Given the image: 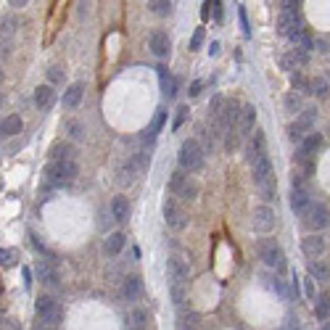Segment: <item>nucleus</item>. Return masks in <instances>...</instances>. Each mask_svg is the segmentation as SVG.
I'll return each mask as SVG.
<instances>
[{
  "instance_id": "obj_1",
  "label": "nucleus",
  "mask_w": 330,
  "mask_h": 330,
  "mask_svg": "<svg viewBox=\"0 0 330 330\" xmlns=\"http://www.w3.org/2000/svg\"><path fill=\"white\" fill-rule=\"evenodd\" d=\"M77 161L74 159H64V161H51L45 167V182L51 187H66L72 185L77 177Z\"/></svg>"
},
{
  "instance_id": "obj_2",
  "label": "nucleus",
  "mask_w": 330,
  "mask_h": 330,
  "mask_svg": "<svg viewBox=\"0 0 330 330\" xmlns=\"http://www.w3.org/2000/svg\"><path fill=\"white\" fill-rule=\"evenodd\" d=\"M177 161H180V167L185 169V172H198L204 167V148H201V143L198 140H185V143L180 146V156H177Z\"/></svg>"
},
{
  "instance_id": "obj_3",
  "label": "nucleus",
  "mask_w": 330,
  "mask_h": 330,
  "mask_svg": "<svg viewBox=\"0 0 330 330\" xmlns=\"http://www.w3.org/2000/svg\"><path fill=\"white\" fill-rule=\"evenodd\" d=\"M299 3H293V0H288V3H282V11L277 16V32L282 34V37H291L293 32L299 29Z\"/></svg>"
},
{
  "instance_id": "obj_4",
  "label": "nucleus",
  "mask_w": 330,
  "mask_h": 330,
  "mask_svg": "<svg viewBox=\"0 0 330 330\" xmlns=\"http://www.w3.org/2000/svg\"><path fill=\"white\" fill-rule=\"evenodd\" d=\"M169 191H172L174 196H180L182 201H196L198 185H196L191 177H185L182 172H172V177H169Z\"/></svg>"
},
{
  "instance_id": "obj_5",
  "label": "nucleus",
  "mask_w": 330,
  "mask_h": 330,
  "mask_svg": "<svg viewBox=\"0 0 330 330\" xmlns=\"http://www.w3.org/2000/svg\"><path fill=\"white\" fill-rule=\"evenodd\" d=\"M304 222H306V227L314 230V232L325 230V227L330 225V211H327V206H325V204L312 201V204H309V209L304 211Z\"/></svg>"
},
{
  "instance_id": "obj_6",
  "label": "nucleus",
  "mask_w": 330,
  "mask_h": 330,
  "mask_svg": "<svg viewBox=\"0 0 330 330\" xmlns=\"http://www.w3.org/2000/svg\"><path fill=\"white\" fill-rule=\"evenodd\" d=\"M34 309H37V314L42 317V322L48 327H56L58 322H61V317H64L61 306H58L51 296H40L37 301H34Z\"/></svg>"
},
{
  "instance_id": "obj_7",
  "label": "nucleus",
  "mask_w": 330,
  "mask_h": 330,
  "mask_svg": "<svg viewBox=\"0 0 330 330\" xmlns=\"http://www.w3.org/2000/svg\"><path fill=\"white\" fill-rule=\"evenodd\" d=\"M259 254H262V262L269 269H275V272H282V269H286V254H282V249L275 241H264Z\"/></svg>"
},
{
  "instance_id": "obj_8",
  "label": "nucleus",
  "mask_w": 330,
  "mask_h": 330,
  "mask_svg": "<svg viewBox=\"0 0 330 330\" xmlns=\"http://www.w3.org/2000/svg\"><path fill=\"white\" fill-rule=\"evenodd\" d=\"M275 209L272 206H267V204H262V206H256L254 209V214H251V225H254V230H259V232H269L275 227Z\"/></svg>"
},
{
  "instance_id": "obj_9",
  "label": "nucleus",
  "mask_w": 330,
  "mask_h": 330,
  "mask_svg": "<svg viewBox=\"0 0 330 330\" xmlns=\"http://www.w3.org/2000/svg\"><path fill=\"white\" fill-rule=\"evenodd\" d=\"M167 269H169V280H172V286H185L187 277H191V267H187V262H185L182 256H169Z\"/></svg>"
},
{
  "instance_id": "obj_10",
  "label": "nucleus",
  "mask_w": 330,
  "mask_h": 330,
  "mask_svg": "<svg viewBox=\"0 0 330 330\" xmlns=\"http://www.w3.org/2000/svg\"><path fill=\"white\" fill-rule=\"evenodd\" d=\"M254 182H256V187L259 185H264V182H269V180H275V174H272V161H269V156L264 153V156H259L254 164Z\"/></svg>"
},
{
  "instance_id": "obj_11",
  "label": "nucleus",
  "mask_w": 330,
  "mask_h": 330,
  "mask_svg": "<svg viewBox=\"0 0 330 330\" xmlns=\"http://www.w3.org/2000/svg\"><path fill=\"white\" fill-rule=\"evenodd\" d=\"M254 122H256V106L254 103H243L241 106V111H238V132L246 135V132H251L254 129Z\"/></svg>"
},
{
  "instance_id": "obj_12",
  "label": "nucleus",
  "mask_w": 330,
  "mask_h": 330,
  "mask_svg": "<svg viewBox=\"0 0 330 330\" xmlns=\"http://www.w3.org/2000/svg\"><path fill=\"white\" fill-rule=\"evenodd\" d=\"M148 48H151V53L156 56V58L169 56V51H172L169 34H167V32H153V34H151V42H148Z\"/></svg>"
},
{
  "instance_id": "obj_13",
  "label": "nucleus",
  "mask_w": 330,
  "mask_h": 330,
  "mask_svg": "<svg viewBox=\"0 0 330 330\" xmlns=\"http://www.w3.org/2000/svg\"><path fill=\"white\" fill-rule=\"evenodd\" d=\"M16 29H19V21L14 16H6L0 21V45H3V51H11V42L16 37Z\"/></svg>"
},
{
  "instance_id": "obj_14",
  "label": "nucleus",
  "mask_w": 330,
  "mask_h": 330,
  "mask_svg": "<svg viewBox=\"0 0 330 330\" xmlns=\"http://www.w3.org/2000/svg\"><path fill=\"white\" fill-rule=\"evenodd\" d=\"M56 103V90L51 85H40L34 90V106H37L40 111H51Z\"/></svg>"
},
{
  "instance_id": "obj_15",
  "label": "nucleus",
  "mask_w": 330,
  "mask_h": 330,
  "mask_svg": "<svg viewBox=\"0 0 330 330\" xmlns=\"http://www.w3.org/2000/svg\"><path fill=\"white\" fill-rule=\"evenodd\" d=\"M164 219H167V225L174 227V230H182L185 222H187L185 214L180 211V206L174 204V201H167V204H164Z\"/></svg>"
},
{
  "instance_id": "obj_16",
  "label": "nucleus",
  "mask_w": 330,
  "mask_h": 330,
  "mask_svg": "<svg viewBox=\"0 0 330 330\" xmlns=\"http://www.w3.org/2000/svg\"><path fill=\"white\" fill-rule=\"evenodd\" d=\"M301 251L309 256V259H317V256L325 251V241L320 238V235H306V238L301 241Z\"/></svg>"
},
{
  "instance_id": "obj_17",
  "label": "nucleus",
  "mask_w": 330,
  "mask_h": 330,
  "mask_svg": "<svg viewBox=\"0 0 330 330\" xmlns=\"http://www.w3.org/2000/svg\"><path fill=\"white\" fill-rule=\"evenodd\" d=\"M291 42L296 45V51H304V53H309V51L314 48V40H312V34L306 32L304 27H299L296 32L291 34Z\"/></svg>"
},
{
  "instance_id": "obj_18",
  "label": "nucleus",
  "mask_w": 330,
  "mask_h": 330,
  "mask_svg": "<svg viewBox=\"0 0 330 330\" xmlns=\"http://www.w3.org/2000/svg\"><path fill=\"white\" fill-rule=\"evenodd\" d=\"M309 204H312V198H309V193H306V187L304 191H291V209L296 211V214L304 217V211L309 209Z\"/></svg>"
},
{
  "instance_id": "obj_19",
  "label": "nucleus",
  "mask_w": 330,
  "mask_h": 330,
  "mask_svg": "<svg viewBox=\"0 0 330 330\" xmlns=\"http://www.w3.org/2000/svg\"><path fill=\"white\" fill-rule=\"evenodd\" d=\"M34 272H37V277L45 282V286H56L58 282V275H56V269L45 262V259H40L37 264H34Z\"/></svg>"
},
{
  "instance_id": "obj_20",
  "label": "nucleus",
  "mask_w": 330,
  "mask_h": 330,
  "mask_svg": "<svg viewBox=\"0 0 330 330\" xmlns=\"http://www.w3.org/2000/svg\"><path fill=\"white\" fill-rule=\"evenodd\" d=\"M140 293H143V280H140L137 275H129L124 280V299L135 301V299H140Z\"/></svg>"
},
{
  "instance_id": "obj_21",
  "label": "nucleus",
  "mask_w": 330,
  "mask_h": 330,
  "mask_svg": "<svg viewBox=\"0 0 330 330\" xmlns=\"http://www.w3.org/2000/svg\"><path fill=\"white\" fill-rule=\"evenodd\" d=\"M111 217H114V222H127V217H129V204H127L124 196H116L114 201H111Z\"/></svg>"
},
{
  "instance_id": "obj_22",
  "label": "nucleus",
  "mask_w": 330,
  "mask_h": 330,
  "mask_svg": "<svg viewBox=\"0 0 330 330\" xmlns=\"http://www.w3.org/2000/svg\"><path fill=\"white\" fill-rule=\"evenodd\" d=\"M21 129H24V122H21V116H16V114H11L0 122V135H19Z\"/></svg>"
},
{
  "instance_id": "obj_23",
  "label": "nucleus",
  "mask_w": 330,
  "mask_h": 330,
  "mask_svg": "<svg viewBox=\"0 0 330 330\" xmlns=\"http://www.w3.org/2000/svg\"><path fill=\"white\" fill-rule=\"evenodd\" d=\"M82 92H85V85H82V82H74V85L64 92V106L66 109H77L79 101H82Z\"/></svg>"
},
{
  "instance_id": "obj_24",
  "label": "nucleus",
  "mask_w": 330,
  "mask_h": 330,
  "mask_svg": "<svg viewBox=\"0 0 330 330\" xmlns=\"http://www.w3.org/2000/svg\"><path fill=\"white\" fill-rule=\"evenodd\" d=\"M156 69H159V77H161V92L167 98H174V96H177V79L169 77L164 66H156Z\"/></svg>"
},
{
  "instance_id": "obj_25",
  "label": "nucleus",
  "mask_w": 330,
  "mask_h": 330,
  "mask_svg": "<svg viewBox=\"0 0 330 330\" xmlns=\"http://www.w3.org/2000/svg\"><path fill=\"white\" fill-rule=\"evenodd\" d=\"M164 122H167V114H164V111H156V116H153V122L148 124V129L143 132V140H146V143H151V140H156V135L161 132V127H164Z\"/></svg>"
},
{
  "instance_id": "obj_26",
  "label": "nucleus",
  "mask_w": 330,
  "mask_h": 330,
  "mask_svg": "<svg viewBox=\"0 0 330 330\" xmlns=\"http://www.w3.org/2000/svg\"><path fill=\"white\" fill-rule=\"evenodd\" d=\"M124 243H127V235H124V232H111L109 238H106V254L116 256V254L124 249Z\"/></svg>"
},
{
  "instance_id": "obj_27",
  "label": "nucleus",
  "mask_w": 330,
  "mask_h": 330,
  "mask_svg": "<svg viewBox=\"0 0 330 330\" xmlns=\"http://www.w3.org/2000/svg\"><path fill=\"white\" fill-rule=\"evenodd\" d=\"M309 277L314 282H327L330 280V267L325 262H312L309 264Z\"/></svg>"
},
{
  "instance_id": "obj_28",
  "label": "nucleus",
  "mask_w": 330,
  "mask_h": 330,
  "mask_svg": "<svg viewBox=\"0 0 330 330\" xmlns=\"http://www.w3.org/2000/svg\"><path fill=\"white\" fill-rule=\"evenodd\" d=\"M241 146V132H238V127H230L227 132H225V151L227 153H235Z\"/></svg>"
},
{
  "instance_id": "obj_29",
  "label": "nucleus",
  "mask_w": 330,
  "mask_h": 330,
  "mask_svg": "<svg viewBox=\"0 0 330 330\" xmlns=\"http://www.w3.org/2000/svg\"><path fill=\"white\" fill-rule=\"evenodd\" d=\"M291 85H293V92H301V96H309V79H306L301 72H293L291 74Z\"/></svg>"
},
{
  "instance_id": "obj_30",
  "label": "nucleus",
  "mask_w": 330,
  "mask_h": 330,
  "mask_svg": "<svg viewBox=\"0 0 330 330\" xmlns=\"http://www.w3.org/2000/svg\"><path fill=\"white\" fill-rule=\"evenodd\" d=\"M282 106H286V111H291V114H299L301 111V96L299 92H286V98H282Z\"/></svg>"
},
{
  "instance_id": "obj_31",
  "label": "nucleus",
  "mask_w": 330,
  "mask_h": 330,
  "mask_svg": "<svg viewBox=\"0 0 330 330\" xmlns=\"http://www.w3.org/2000/svg\"><path fill=\"white\" fill-rule=\"evenodd\" d=\"M314 119H317V109H301V114H299V119H296V122L306 129V132H312Z\"/></svg>"
},
{
  "instance_id": "obj_32",
  "label": "nucleus",
  "mask_w": 330,
  "mask_h": 330,
  "mask_svg": "<svg viewBox=\"0 0 330 330\" xmlns=\"http://www.w3.org/2000/svg\"><path fill=\"white\" fill-rule=\"evenodd\" d=\"M330 314V296H320L314 301V317L317 320H327Z\"/></svg>"
},
{
  "instance_id": "obj_33",
  "label": "nucleus",
  "mask_w": 330,
  "mask_h": 330,
  "mask_svg": "<svg viewBox=\"0 0 330 330\" xmlns=\"http://www.w3.org/2000/svg\"><path fill=\"white\" fill-rule=\"evenodd\" d=\"M309 92H312V96L325 98L327 92H330V87H327V82H325L322 77H317V79H309Z\"/></svg>"
},
{
  "instance_id": "obj_34",
  "label": "nucleus",
  "mask_w": 330,
  "mask_h": 330,
  "mask_svg": "<svg viewBox=\"0 0 330 330\" xmlns=\"http://www.w3.org/2000/svg\"><path fill=\"white\" fill-rule=\"evenodd\" d=\"M64 159H74V151L69 146H53L51 148V161H64Z\"/></svg>"
},
{
  "instance_id": "obj_35",
  "label": "nucleus",
  "mask_w": 330,
  "mask_h": 330,
  "mask_svg": "<svg viewBox=\"0 0 330 330\" xmlns=\"http://www.w3.org/2000/svg\"><path fill=\"white\" fill-rule=\"evenodd\" d=\"M119 174H122V177H119V182H122V185H129V182H132V180L137 177V174H140V172L135 169V164H132V159H129V161L124 164V167H122V172H119Z\"/></svg>"
},
{
  "instance_id": "obj_36",
  "label": "nucleus",
  "mask_w": 330,
  "mask_h": 330,
  "mask_svg": "<svg viewBox=\"0 0 330 330\" xmlns=\"http://www.w3.org/2000/svg\"><path fill=\"white\" fill-rule=\"evenodd\" d=\"M306 135H309V132H306V129H304L299 122H293V124L288 127V137L293 140V143H299V146H301V140H304Z\"/></svg>"
},
{
  "instance_id": "obj_37",
  "label": "nucleus",
  "mask_w": 330,
  "mask_h": 330,
  "mask_svg": "<svg viewBox=\"0 0 330 330\" xmlns=\"http://www.w3.org/2000/svg\"><path fill=\"white\" fill-rule=\"evenodd\" d=\"M148 8L153 11V14H159V16H167L172 11V3H169V0H153V3H148Z\"/></svg>"
},
{
  "instance_id": "obj_38",
  "label": "nucleus",
  "mask_w": 330,
  "mask_h": 330,
  "mask_svg": "<svg viewBox=\"0 0 330 330\" xmlns=\"http://www.w3.org/2000/svg\"><path fill=\"white\" fill-rule=\"evenodd\" d=\"M277 64H280L282 72H291V74H293V69H296V58H293V53H282V56L277 58Z\"/></svg>"
},
{
  "instance_id": "obj_39",
  "label": "nucleus",
  "mask_w": 330,
  "mask_h": 330,
  "mask_svg": "<svg viewBox=\"0 0 330 330\" xmlns=\"http://www.w3.org/2000/svg\"><path fill=\"white\" fill-rule=\"evenodd\" d=\"M146 322H148V314H146V309H135L132 312V327H137V330H146Z\"/></svg>"
},
{
  "instance_id": "obj_40",
  "label": "nucleus",
  "mask_w": 330,
  "mask_h": 330,
  "mask_svg": "<svg viewBox=\"0 0 330 330\" xmlns=\"http://www.w3.org/2000/svg\"><path fill=\"white\" fill-rule=\"evenodd\" d=\"M301 282H304V296L309 299V301H317V288H314V280H312L309 275H306Z\"/></svg>"
},
{
  "instance_id": "obj_41",
  "label": "nucleus",
  "mask_w": 330,
  "mask_h": 330,
  "mask_svg": "<svg viewBox=\"0 0 330 330\" xmlns=\"http://www.w3.org/2000/svg\"><path fill=\"white\" fill-rule=\"evenodd\" d=\"M69 137H72V140H85V124L72 122V124H69Z\"/></svg>"
},
{
  "instance_id": "obj_42",
  "label": "nucleus",
  "mask_w": 330,
  "mask_h": 330,
  "mask_svg": "<svg viewBox=\"0 0 330 330\" xmlns=\"http://www.w3.org/2000/svg\"><path fill=\"white\" fill-rule=\"evenodd\" d=\"M259 193H262V198L269 204L275 198V180H269V182H264V185H259Z\"/></svg>"
},
{
  "instance_id": "obj_43",
  "label": "nucleus",
  "mask_w": 330,
  "mask_h": 330,
  "mask_svg": "<svg viewBox=\"0 0 330 330\" xmlns=\"http://www.w3.org/2000/svg\"><path fill=\"white\" fill-rule=\"evenodd\" d=\"M269 288H272L280 299H286V301L291 299V293H288V288H286V286H282V280H277V277H275V280H269Z\"/></svg>"
},
{
  "instance_id": "obj_44",
  "label": "nucleus",
  "mask_w": 330,
  "mask_h": 330,
  "mask_svg": "<svg viewBox=\"0 0 330 330\" xmlns=\"http://www.w3.org/2000/svg\"><path fill=\"white\" fill-rule=\"evenodd\" d=\"M16 262V254L11 249H0V267H14Z\"/></svg>"
},
{
  "instance_id": "obj_45",
  "label": "nucleus",
  "mask_w": 330,
  "mask_h": 330,
  "mask_svg": "<svg viewBox=\"0 0 330 330\" xmlns=\"http://www.w3.org/2000/svg\"><path fill=\"white\" fill-rule=\"evenodd\" d=\"M204 37H206V32H204V27H198L196 32H193V37H191V51H198L204 45Z\"/></svg>"
},
{
  "instance_id": "obj_46",
  "label": "nucleus",
  "mask_w": 330,
  "mask_h": 330,
  "mask_svg": "<svg viewBox=\"0 0 330 330\" xmlns=\"http://www.w3.org/2000/svg\"><path fill=\"white\" fill-rule=\"evenodd\" d=\"M172 301L177 306L185 301V286H172Z\"/></svg>"
},
{
  "instance_id": "obj_47",
  "label": "nucleus",
  "mask_w": 330,
  "mask_h": 330,
  "mask_svg": "<svg viewBox=\"0 0 330 330\" xmlns=\"http://www.w3.org/2000/svg\"><path fill=\"white\" fill-rule=\"evenodd\" d=\"M222 106H225V98H222V96H214V98H211V106H209L211 116H214V114H219V111H222Z\"/></svg>"
},
{
  "instance_id": "obj_48",
  "label": "nucleus",
  "mask_w": 330,
  "mask_h": 330,
  "mask_svg": "<svg viewBox=\"0 0 330 330\" xmlns=\"http://www.w3.org/2000/svg\"><path fill=\"white\" fill-rule=\"evenodd\" d=\"M185 116H187V109L182 106V109H177V116H174V124H172V129H180V127H182V122H185Z\"/></svg>"
},
{
  "instance_id": "obj_49",
  "label": "nucleus",
  "mask_w": 330,
  "mask_h": 330,
  "mask_svg": "<svg viewBox=\"0 0 330 330\" xmlns=\"http://www.w3.org/2000/svg\"><path fill=\"white\" fill-rule=\"evenodd\" d=\"M238 16H241V24H243V34L249 37V34H251V27H249V19H246V8H243V6L238 8Z\"/></svg>"
},
{
  "instance_id": "obj_50",
  "label": "nucleus",
  "mask_w": 330,
  "mask_h": 330,
  "mask_svg": "<svg viewBox=\"0 0 330 330\" xmlns=\"http://www.w3.org/2000/svg\"><path fill=\"white\" fill-rule=\"evenodd\" d=\"M201 87H204V82H201V79H196V82H191V90H187V96H191V98H196V96H198V92H201Z\"/></svg>"
},
{
  "instance_id": "obj_51",
  "label": "nucleus",
  "mask_w": 330,
  "mask_h": 330,
  "mask_svg": "<svg viewBox=\"0 0 330 330\" xmlns=\"http://www.w3.org/2000/svg\"><path fill=\"white\" fill-rule=\"evenodd\" d=\"M48 79H51V82H61V79H64V74L58 72V66H51V69H48Z\"/></svg>"
},
{
  "instance_id": "obj_52",
  "label": "nucleus",
  "mask_w": 330,
  "mask_h": 330,
  "mask_svg": "<svg viewBox=\"0 0 330 330\" xmlns=\"http://www.w3.org/2000/svg\"><path fill=\"white\" fill-rule=\"evenodd\" d=\"M211 11H214V19L222 21V3H219V0H214V3H211Z\"/></svg>"
},
{
  "instance_id": "obj_53",
  "label": "nucleus",
  "mask_w": 330,
  "mask_h": 330,
  "mask_svg": "<svg viewBox=\"0 0 330 330\" xmlns=\"http://www.w3.org/2000/svg\"><path fill=\"white\" fill-rule=\"evenodd\" d=\"M24 286L32 288V269H29V267H24Z\"/></svg>"
},
{
  "instance_id": "obj_54",
  "label": "nucleus",
  "mask_w": 330,
  "mask_h": 330,
  "mask_svg": "<svg viewBox=\"0 0 330 330\" xmlns=\"http://www.w3.org/2000/svg\"><path fill=\"white\" fill-rule=\"evenodd\" d=\"M219 48H222L219 42H211V45H209V56H219Z\"/></svg>"
},
{
  "instance_id": "obj_55",
  "label": "nucleus",
  "mask_w": 330,
  "mask_h": 330,
  "mask_svg": "<svg viewBox=\"0 0 330 330\" xmlns=\"http://www.w3.org/2000/svg\"><path fill=\"white\" fill-rule=\"evenodd\" d=\"M209 6H211V3H204V8H201V16H204V19H209V11H211Z\"/></svg>"
},
{
  "instance_id": "obj_56",
  "label": "nucleus",
  "mask_w": 330,
  "mask_h": 330,
  "mask_svg": "<svg viewBox=\"0 0 330 330\" xmlns=\"http://www.w3.org/2000/svg\"><path fill=\"white\" fill-rule=\"evenodd\" d=\"M177 330H196V327H193V325H187V322H185V320H182V322H180V325H177Z\"/></svg>"
},
{
  "instance_id": "obj_57",
  "label": "nucleus",
  "mask_w": 330,
  "mask_h": 330,
  "mask_svg": "<svg viewBox=\"0 0 330 330\" xmlns=\"http://www.w3.org/2000/svg\"><path fill=\"white\" fill-rule=\"evenodd\" d=\"M322 330H330V322H325V325H322Z\"/></svg>"
},
{
  "instance_id": "obj_58",
  "label": "nucleus",
  "mask_w": 330,
  "mask_h": 330,
  "mask_svg": "<svg viewBox=\"0 0 330 330\" xmlns=\"http://www.w3.org/2000/svg\"><path fill=\"white\" fill-rule=\"evenodd\" d=\"M0 291H3V286H0Z\"/></svg>"
},
{
  "instance_id": "obj_59",
  "label": "nucleus",
  "mask_w": 330,
  "mask_h": 330,
  "mask_svg": "<svg viewBox=\"0 0 330 330\" xmlns=\"http://www.w3.org/2000/svg\"><path fill=\"white\" fill-rule=\"evenodd\" d=\"M0 101H3V98H0Z\"/></svg>"
}]
</instances>
